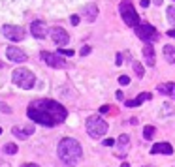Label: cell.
<instances>
[{
  "instance_id": "9a60e30c",
  "label": "cell",
  "mask_w": 175,
  "mask_h": 167,
  "mask_svg": "<svg viewBox=\"0 0 175 167\" xmlns=\"http://www.w3.org/2000/svg\"><path fill=\"white\" fill-rule=\"evenodd\" d=\"M143 57H145V62H147V66H153L156 64V57H154V49L151 47V45H145L143 47Z\"/></svg>"
},
{
  "instance_id": "44dd1931",
  "label": "cell",
  "mask_w": 175,
  "mask_h": 167,
  "mask_svg": "<svg viewBox=\"0 0 175 167\" xmlns=\"http://www.w3.org/2000/svg\"><path fill=\"white\" fill-rule=\"evenodd\" d=\"M132 68H134V73H136L137 75V77H143V73H145V70H143V66L140 64V62H134V66H132Z\"/></svg>"
},
{
  "instance_id": "7c38bea8",
  "label": "cell",
  "mask_w": 175,
  "mask_h": 167,
  "mask_svg": "<svg viewBox=\"0 0 175 167\" xmlns=\"http://www.w3.org/2000/svg\"><path fill=\"white\" fill-rule=\"evenodd\" d=\"M30 32H32V34H34V38H38V39L45 38V34H47V27H45V21H40V19L32 21V24H30Z\"/></svg>"
},
{
  "instance_id": "ba28073f",
  "label": "cell",
  "mask_w": 175,
  "mask_h": 167,
  "mask_svg": "<svg viewBox=\"0 0 175 167\" xmlns=\"http://www.w3.org/2000/svg\"><path fill=\"white\" fill-rule=\"evenodd\" d=\"M2 34L8 39H12V42H21V39H25V30L21 27H13V24H4Z\"/></svg>"
},
{
  "instance_id": "74e56055",
  "label": "cell",
  "mask_w": 175,
  "mask_h": 167,
  "mask_svg": "<svg viewBox=\"0 0 175 167\" xmlns=\"http://www.w3.org/2000/svg\"><path fill=\"white\" fill-rule=\"evenodd\" d=\"M0 133H2V128H0Z\"/></svg>"
},
{
  "instance_id": "ac0fdd59",
  "label": "cell",
  "mask_w": 175,
  "mask_h": 167,
  "mask_svg": "<svg viewBox=\"0 0 175 167\" xmlns=\"http://www.w3.org/2000/svg\"><path fill=\"white\" fill-rule=\"evenodd\" d=\"M117 139H119L117 143H119V146H121V152L117 154V158H124V156H126V148H128V145H130V137L124 133V135H121V137H117Z\"/></svg>"
},
{
  "instance_id": "7a4b0ae2",
  "label": "cell",
  "mask_w": 175,
  "mask_h": 167,
  "mask_svg": "<svg viewBox=\"0 0 175 167\" xmlns=\"http://www.w3.org/2000/svg\"><path fill=\"white\" fill-rule=\"evenodd\" d=\"M81 156H83V150H81V145L77 139L72 137H64L59 143V158L64 161L68 167H74L79 163Z\"/></svg>"
},
{
  "instance_id": "277c9868",
  "label": "cell",
  "mask_w": 175,
  "mask_h": 167,
  "mask_svg": "<svg viewBox=\"0 0 175 167\" xmlns=\"http://www.w3.org/2000/svg\"><path fill=\"white\" fill-rule=\"evenodd\" d=\"M107 128H109L107 122L102 118V116H98V115H92V116L87 118V131H89V135H90V137H94V139L106 135Z\"/></svg>"
},
{
  "instance_id": "f35d334b",
  "label": "cell",
  "mask_w": 175,
  "mask_h": 167,
  "mask_svg": "<svg viewBox=\"0 0 175 167\" xmlns=\"http://www.w3.org/2000/svg\"><path fill=\"white\" fill-rule=\"evenodd\" d=\"M173 2H175V0H173Z\"/></svg>"
},
{
  "instance_id": "1f68e13d",
  "label": "cell",
  "mask_w": 175,
  "mask_h": 167,
  "mask_svg": "<svg viewBox=\"0 0 175 167\" xmlns=\"http://www.w3.org/2000/svg\"><path fill=\"white\" fill-rule=\"evenodd\" d=\"M117 64H119V66L122 64V54H121V53H119V54H117Z\"/></svg>"
},
{
  "instance_id": "5bb4252c",
  "label": "cell",
  "mask_w": 175,
  "mask_h": 167,
  "mask_svg": "<svg viewBox=\"0 0 175 167\" xmlns=\"http://www.w3.org/2000/svg\"><path fill=\"white\" fill-rule=\"evenodd\" d=\"M147 100H151V94L149 92H141L137 98H134V100H126L124 105L126 107H137V105H141L143 102H147Z\"/></svg>"
},
{
  "instance_id": "e0dca14e",
  "label": "cell",
  "mask_w": 175,
  "mask_h": 167,
  "mask_svg": "<svg viewBox=\"0 0 175 167\" xmlns=\"http://www.w3.org/2000/svg\"><path fill=\"white\" fill-rule=\"evenodd\" d=\"M158 92L169 96L171 100H175V83H162L158 85Z\"/></svg>"
},
{
  "instance_id": "e575fe53",
  "label": "cell",
  "mask_w": 175,
  "mask_h": 167,
  "mask_svg": "<svg viewBox=\"0 0 175 167\" xmlns=\"http://www.w3.org/2000/svg\"><path fill=\"white\" fill-rule=\"evenodd\" d=\"M168 36H169V38H175V30H169V32H168Z\"/></svg>"
},
{
  "instance_id": "8d00e7d4",
  "label": "cell",
  "mask_w": 175,
  "mask_h": 167,
  "mask_svg": "<svg viewBox=\"0 0 175 167\" xmlns=\"http://www.w3.org/2000/svg\"><path fill=\"white\" fill-rule=\"evenodd\" d=\"M122 167H130V165H128V163H122Z\"/></svg>"
},
{
  "instance_id": "9c48e42d",
  "label": "cell",
  "mask_w": 175,
  "mask_h": 167,
  "mask_svg": "<svg viewBox=\"0 0 175 167\" xmlns=\"http://www.w3.org/2000/svg\"><path fill=\"white\" fill-rule=\"evenodd\" d=\"M49 34H51V39L56 43V45H66L70 42V36H68V32L62 28V27H53L49 30Z\"/></svg>"
},
{
  "instance_id": "484cf974",
  "label": "cell",
  "mask_w": 175,
  "mask_h": 167,
  "mask_svg": "<svg viewBox=\"0 0 175 167\" xmlns=\"http://www.w3.org/2000/svg\"><path fill=\"white\" fill-rule=\"evenodd\" d=\"M81 57H87V54H89L90 53V45H83V47H81Z\"/></svg>"
},
{
  "instance_id": "d6a6232c",
  "label": "cell",
  "mask_w": 175,
  "mask_h": 167,
  "mask_svg": "<svg viewBox=\"0 0 175 167\" xmlns=\"http://www.w3.org/2000/svg\"><path fill=\"white\" fill-rule=\"evenodd\" d=\"M2 111H4V113H9V111H12V109H9L8 105H4V103H2Z\"/></svg>"
},
{
  "instance_id": "4dcf8cb0",
  "label": "cell",
  "mask_w": 175,
  "mask_h": 167,
  "mask_svg": "<svg viewBox=\"0 0 175 167\" xmlns=\"http://www.w3.org/2000/svg\"><path fill=\"white\" fill-rule=\"evenodd\" d=\"M149 4H151V0H141V8H149Z\"/></svg>"
},
{
  "instance_id": "83f0119b",
  "label": "cell",
  "mask_w": 175,
  "mask_h": 167,
  "mask_svg": "<svg viewBox=\"0 0 175 167\" xmlns=\"http://www.w3.org/2000/svg\"><path fill=\"white\" fill-rule=\"evenodd\" d=\"M119 83H121V85H128V83H130V77H128V75H121V77H119Z\"/></svg>"
},
{
  "instance_id": "7402d4cb",
  "label": "cell",
  "mask_w": 175,
  "mask_h": 167,
  "mask_svg": "<svg viewBox=\"0 0 175 167\" xmlns=\"http://www.w3.org/2000/svg\"><path fill=\"white\" fill-rule=\"evenodd\" d=\"M154 135V126H145V130H143V137L145 139H153Z\"/></svg>"
},
{
  "instance_id": "d6986e66",
  "label": "cell",
  "mask_w": 175,
  "mask_h": 167,
  "mask_svg": "<svg viewBox=\"0 0 175 167\" xmlns=\"http://www.w3.org/2000/svg\"><path fill=\"white\" fill-rule=\"evenodd\" d=\"M164 58H166L169 64L175 66V47L173 45H166V47H164Z\"/></svg>"
},
{
  "instance_id": "f1b7e54d",
  "label": "cell",
  "mask_w": 175,
  "mask_h": 167,
  "mask_svg": "<svg viewBox=\"0 0 175 167\" xmlns=\"http://www.w3.org/2000/svg\"><path fill=\"white\" fill-rule=\"evenodd\" d=\"M115 98L119 100V102H122V100H124V92H122V90H117V92H115Z\"/></svg>"
},
{
  "instance_id": "d4e9b609",
  "label": "cell",
  "mask_w": 175,
  "mask_h": 167,
  "mask_svg": "<svg viewBox=\"0 0 175 167\" xmlns=\"http://www.w3.org/2000/svg\"><path fill=\"white\" fill-rule=\"evenodd\" d=\"M56 53H59V54H64V57H72V54H74V51H72V49H59Z\"/></svg>"
},
{
  "instance_id": "603a6c76",
  "label": "cell",
  "mask_w": 175,
  "mask_h": 167,
  "mask_svg": "<svg viewBox=\"0 0 175 167\" xmlns=\"http://www.w3.org/2000/svg\"><path fill=\"white\" fill-rule=\"evenodd\" d=\"M168 17H169V21H171V23H175V6L168 8Z\"/></svg>"
},
{
  "instance_id": "30bf717a",
  "label": "cell",
  "mask_w": 175,
  "mask_h": 167,
  "mask_svg": "<svg viewBox=\"0 0 175 167\" xmlns=\"http://www.w3.org/2000/svg\"><path fill=\"white\" fill-rule=\"evenodd\" d=\"M6 54H8V58L12 60V62L15 64H21V62H27V53L21 51V49H17L15 45H9V47L6 49Z\"/></svg>"
},
{
  "instance_id": "ffe728a7",
  "label": "cell",
  "mask_w": 175,
  "mask_h": 167,
  "mask_svg": "<svg viewBox=\"0 0 175 167\" xmlns=\"http://www.w3.org/2000/svg\"><path fill=\"white\" fill-rule=\"evenodd\" d=\"M17 145H15V143H8V145H4V154H9V156H12V154H17Z\"/></svg>"
},
{
  "instance_id": "cb8c5ba5",
  "label": "cell",
  "mask_w": 175,
  "mask_h": 167,
  "mask_svg": "<svg viewBox=\"0 0 175 167\" xmlns=\"http://www.w3.org/2000/svg\"><path fill=\"white\" fill-rule=\"evenodd\" d=\"M111 109H113L111 105H102V107H100V113H102V115H109Z\"/></svg>"
},
{
  "instance_id": "5b68a950",
  "label": "cell",
  "mask_w": 175,
  "mask_h": 167,
  "mask_svg": "<svg viewBox=\"0 0 175 167\" xmlns=\"http://www.w3.org/2000/svg\"><path fill=\"white\" fill-rule=\"evenodd\" d=\"M119 11H121L122 21H124L128 27H136V24L140 23V15L136 13V8H134L132 0H122V2H121V8H119Z\"/></svg>"
},
{
  "instance_id": "2e32d148",
  "label": "cell",
  "mask_w": 175,
  "mask_h": 167,
  "mask_svg": "<svg viewBox=\"0 0 175 167\" xmlns=\"http://www.w3.org/2000/svg\"><path fill=\"white\" fill-rule=\"evenodd\" d=\"M83 15L87 17V21H96V17H98V8H96L94 4H87L83 8Z\"/></svg>"
},
{
  "instance_id": "8992f818",
  "label": "cell",
  "mask_w": 175,
  "mask_h": 167,
  "mask_svg": "<svg viewBox=\"0 0 175 167\" xmlns=\"http://www.w3.org/2000/svg\"><path fill=\"white\" fill-rule=\"evenodd\" d=\"M134 30H136V34H137V38L143 39V42H147V43H151V42H156L158 39V32H156V28L151 27V23H137L136 27H134Z\"/></svg>"
},
{
  "instance_id": "8fae6325",
  "label": "cell",
  "mask_w": 175,
  "mask_h": 167,
  "mask_svg": "<svg viewBox=\"0 0 175 167\" xmlns=\"http://www.w3.org/2000/svg\"><path fill=\"white\" fill-rule=\"evenodd\" d=\"M34 124H27V126H13L12 128V133L15 135L17 139H27L34 133Z\"/></svg>"
},
{
  "instance_id": "f546056e",
  "label": "cell",
  "mask_w": 175,
  "mask_h": 167,
  "mask_svg": "<svg viewBox=\"0 0 175 167\" xmlns=\"http://www.w3.org/2000/svg\"><path fill=\"white\" fill-rule=\"evenodd\" d=\"M104 145H106V146H113V145H115V139H106Z\"/></svg>"
},
{
  "instance_id": "4fadbf2b",
  "label": "cell",
  "mask_w": 175,
  "mask_h": 167,
  "mask_svg": "<svg viewBox=\"0 0 175 167\" xmlns=\"http://www.w3.org/2000/svg\"><path fill=\"white\" fill-rule=\"evenodd\" d=\"M151 154H166V156H171L173 154V146L169 143H156L151 148Z\"/></svg>"
},
{
  "instance_id": "d590c367",
  "label": "cell",
  "mask_w": 175,
  "mask_h": 167,
  "mask_svg": "<svg viewBox=\"0 0 175 167\" xmlns=\"http://www.w3.org/2000/svg\"><path fill=\"white\" fill-rule=\"evenodd\" d=\"M154 4H156V6H160V4H162V0H154Z\"/></svg>"
},
{
  "instance_id": "3957f363",
  "label": "cell",
  "mask_w": 175,
  "mask_h": 167,
  "mask_svg": "<svg viewBox=\"0 0 175 167\" xmlns=\"http://www.w3.org/2000/svg\"><path fill=\"white\" fill-rule=\"evenodd\" d=\"M12 81L17 87H21L25 90H30L36 85V77H34V73L32 72H28V70H25V68H17V70H13V73H12Z\"/></svg>"
},
{
  "instance_id": "6da1fadb",
  "label": "cell",
  "mask_w": 175,
  "mask_h": 167,
  "mask_svg": "<svg viewBox=\"0 0 175 167\" xmlns=\"http://www.w3.org/2000/svg\"><path fill=\"white\" fill-rule=\"evenodd\" d=\"M27 115L30 120H34L36 124L47 126V128H55V126L62 124L68 116V111L64 109V105H60L55 100H36L28 105Z\"/></svg>"
},
{
  "instance_id": "836d02e7",
  "label": "cell",
  "mask_w": 175,
  "mask_h": 167,
  "mask_svg": "<svg viewBox=\"0 0 175 167\" xmlns=\"http://www.w3.org/2000/svg\"><path fill=\"white\" fill-rule=\"evenodd\" d=\"M21 167H38V165H36V163H23Z\"/></svg>"
},
{
  "instance_id": "4316f807",
  "label": "cell",
  "mask_w": 175,
  "mask_h": 167,
  "mask_svg": "<svg viewBox=\"0 0 175 167\" xmlns=\"http://www.w3.org/2000/svg\"><path fill=\"white\" fill-rule=\"evenodd\" d=\"M79 21H81L79 15H72V17H70V23L74 24V27H77V24H79Z\"/></svg>"
},
{
  "instance_id": "52a82bcc",
  "label": "cell",
  "mask_w": 175,
  "mask_h": 167,
  "mask_svg": "<svg viewBox=\"0 0 175 167\" xmlns=\"http://www.w3.org/2000/svg\"><path fill=\"white\" fill-rule=\"evenodd\" d=\"M42 60L45 64H49L51 68H60V70H64V68H68V62L62 58V54H59V53H47V51H42Z\"/></svg>"
}]
</instances>
